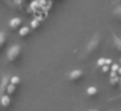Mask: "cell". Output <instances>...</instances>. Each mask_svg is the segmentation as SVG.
Wrapping results in <instances>:
<instances>
[{"instance_id": "cell-1", "label": "cell", "mask_w": 121, "mask_h": 111, "mask_svg": "<svg viewBox=\"0 0 121 111\" xmlns=\"http://www.w3.org/2000/svg\"><path fill=\"white\" fill-rule=\"evenodd\" d=\"M21 53H22V49H21V45L18 44H13L10 46L9 49H8V53H7V58L9 62H17V61L19 60V57H21Z\"/></svg>"}, {"instance_id": "cell-2", "label": "cell", "mask_w": 121, "mask_h": 111, "mask_svg": "<svg viewBox=\"0 0 121 111\" xmlns=\"http://www.w3.org/2000/svg\"><path fill=\"white\" fill-rule=\"evenodd\" d=\"M99 44H100V35L99 34H95L90 40H89L88 45H86V49H85V54L86 56L93 54L94 52L99 48Z\"/></svg>"}, {"instance_id": "cell-3", "label": "cell", "mask_w": 121, "mask_h": 111, "mask_svg": "<svg viewBox=\"0 0 121 111\" xmlns=\"http://www.w3.org/2000/svg\"><path fill=\"white\" fill-rule=\"evenodd\" d=\"M82 78H84V71L82 70H73V71L68 72V80L73 81V83L80 81Z\"/></svg>"}, {"instance_id": "cell-4", "label": "cell", "mask_w": 121, "mask_h": 111, "mask_svg": "<svg viewBox=\"0 0 121 111\" xmlns=\"http://www.w3.org/2000/svg\"><path fill=\"white\" fill-rule=\"evenodd\" d=\"M9 83H10V78L8 75H4L0 80V96L7 93V87L9 85Z\"/></svg>"}, {"instance_id": "cell-5", "label": "cell", "mask_w": 121, "mask_h": 111, "mask_svg": "<svg viewBox=\"0 0 121 111\" xmlns=\"http://www.w3.org/2000/svg\"><path fill=\"white\" fill-rule=\"evenodd\" d=\"M0 103H1V106H3V107H5V109L10 107V105H12V100H10V96L8 94V93H5V94L0 96Z\"/></svg>"}, {"instance_id": "cell-6", "label": "cell", "mask_w": 121, "mask_h": 111, "mask_svg": "<svg viewBox=\"0 0 121 111\" xmlns=\"http://www.w3.org/2000/svg\"><path fill=\"white\" fill-rule=\"evenodd\" d=\"M21 25H22V19L18 18V17H16V18H12V19L9 21V27L12 28V30H19Z\"/></svg>"}, {"instance_id": "cell-7", "label": "cell", "mask_w": 121, "mask_h": 111, "mask_svg": "<svg viewBox=\"0 0 121 111\" xmlns=\"http://www.w3.org/2000/svg\"><path fill=\"white\" fill-rule=\"evenodd\" d=\"M18 31H19V36L26 39V37L30 36V34H31V27H28V26H21Z\"/></svg>"}, {"instance_id": "cell-8", "label": "cell", "mask_w": 121, "mask_h": 111, "mask_svg": "<svg viewBox=\"0 0 121 111\" xmlns=\"http://www.w3.org/2000/svg\"><path fill=\"white\" fill-rule=\"evenodd\" d=\"M112 37H113V46H115V49L121 53V37H119L117 35H113Z\"/></svg>"}, {"instance_id": "cell-9", "label": "cell", "mask_w": 121, "mask_h": 111, "mask_svg": "<svg viewBox=\"0 0 121 111\" xmlns=\"http://www.w3.org/2000/svg\"><path fill=\"white\" fill-rule=\"evenodd\" d=\"M5 43H7V35H5L4 31H0V52L3 51Z\"/></svg>"}, {"instance_id": "cell-10", "label": "cell", "mask_w": 121, "mask_h": 111, "mask_svg": "<svg viewBox=\"0 0 121 111\" xmlns=\"http://www.w3.org/2000/svg\"><path fill=\"white\" fill-rule=\"evenodd\" d=\"M86 94H88L89 97H95L98 94V89L95 87H89V88L86 89Z\"/></svg>"}, {"instance_id": "cell-11", "label": "cell", "mask_w": 121, "mask_h": 111, "mask_svg": "<svg viewBox=\"0 0 121 111\" xmlns=\"http://www.w3.org/2000/svg\"><path fill=\"white\" fill-rule=\"evenodd\" d=\"M16 90H17V85H14V84L12 83H9V85L7 87V93L9 96H13L14 93H16Z\"/></svg>"}, {"instance_id": "cell-12", "label": "cell", "mask_w": 121, "mask_h": 111, "mask_svg": "<svg viewBox=\"0 0 121 111\" xmlns=\"http://www.w3.org/2000/svg\"><path fill=\"white\" fill-rule=\"evenodd\" d=\"M40 25H41V21H40L39 18H36V19H32V21H31V26H30V27L34 28V30H36V28L40 27Z\"/></svg>"}, {"instance_id": "cell-13", "label": "cell", "mask_w": 121, "mask_h": 111, "mask_svg": "<svg viewBox=\"0 0 121 111\" xmlns=\"http://www.w3.org/2000/svg\"><path fill=\"white\" fill-rule=\"evenodd\" d=\"M113 16L116 17L117 19H121V7H120V5H117V7L115 8V10H113Z\"/></svg>"}, {"instance_id": "cell-14", "label": "cell", "mask_w": 121, "mask_h": 111, "mask_svg": "<svg viewBox=\"0 0 121 111\" xmlns=\"http://www.w3.org/2000/svg\"><path fill=\"white\" fill-rule=\"evenodd\" d=\"M10 83L14 84V85H19V83H21V78L19 76H12L10 78Z\"/></svg>"}, {"instance_id": "cell-15", "label": "cell", "mask_w": 121, "mask_h": 111, "mask_svg": "<svg viewBox=\"0 0 121 111\" xmlns=\"http://www.w3.org/2000/svg\"><path fill=\"white\" fill-rule=\"evenodd\" d=\"M32 0H16V4H18L19 7H23V5L28 4V3H31Z\"/></svg>"}, {"instance_id": "cell-16", "label": "cell", "mask_w": 121, "mask_h": 111, "mask_svg": "<svg viewBox=\"0 0 121 111\" xmlns=\"http://www.w3.org/2000/svg\"><path fill=\"white\" fill-rule=\"evenodd\" d=\"M104 65H106V58H99V60L97 61V66L102 67V66H104Z\"/></svg>"}, {"instance_id": "cell-17", "label": "cell", "mask_w": 121, "mask_h": 111, "mask_svg": "<svg viewBox=\"0 0 121 111\" xmlns=\"http://www.w3.org/2000/svg\"><path fill=\"white\" fill-rule=\"evenodd\" d=\"M109 69H111V66H108V65L102 66V72H103V74H107V72L109 71Z\"/></svg>"}, {"instance_id": "cell-18", "label": "cell", "mask_w": 121, "mask_h": 111, "mask_svg": "<svg viewBox=\"0 0 121 111\" xmlns=\"http://www.w3.org/2000/svg\"><path fill=\"white\" fill-rule=\"evenodd\" d=\"M117 81H119L117 76H113V78L111 79V84H113V85H115V84H117Z\"/></svg>"}, {"instance_id": "cell-19", "label": "cell", "mask_w": 121, "mask_h": 111, "mask_svg": "<svg viewBox=\"0 0 121 111\" xmlns=\"http://www.w3.org/2000/svg\"><path fill=\"white\" fill-rule=\"evenodd\" d=\"M111 71H115V72L119 71V66H117V65H112L111 66Z\"/></svg>"}, {"instance_id": "cell-20", "label": "cell", "mask_w": 121, "mask_h": 111, "mask_svg": "<svg viewBox=\"0 0 121 111\" xmlns=\"http://www.w3.org/2000/svg\"><path fill=\"white\" fill-rule=\"evenodd\" d=\"M106 65H108V66L112 65V61L109 60V58H106Z\"/></svg>"}, {"instance_id": "cell-21", "label": "cell", "mask_w": 121, "mask_h": 111, "mask_svg": "<svg viewBox=\"0 0 121 111\" xmlns=\"http://www.w3.org/2000/svg\"><path fill=\"white\" fill-rule=\"evenodd\" d=\"M117 72H119V74L121 75V67H119V71H117Z\"/></svg>"}, {"instance_id": "cell-22", "label": "cell", "mask_w": 121, "mask_h": 111, "mask_svg": "<svg viewBox=\"0 0 121 111\" xmlns=\"http://www.w3.org/2000/svg\"><path fill=\"white\" fill-rule=\"evenodd\" d=\"M89 111H98V110H95V109H91V110H89Z\"/></svg>"}, {"instance_id": "cell-23", "label": "cell", "mask_w": 121, "mask_h": 111, "mask_svg": "<svg viewBox=\"0 0 121 111\" xmlns=\"http://www.w3.org/2000/svg\"><path fill=\"white\" fill-rule=\"evenodd\" d=\"M0 80H1V78H0Z\"/></svg>"}]
</instances>
